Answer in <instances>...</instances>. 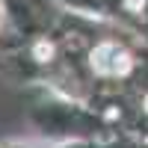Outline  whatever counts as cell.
Returning a JSON list of instances; mask_svg holds the SVG:
<instances>
[{
  "instance_id": "6da1fadb",
  "label": "cell",
  "mask_w": 148,
  "mask_h": 148,
  "mask_svg": "<svg viewBox=\"0 0 148 148\" xmlns=\"http://www.w3.org/2000/svg\"><path fill=\"white\" fill-rule=\"evenodd\" d=\"M92 68L98 74H113V77H119V74L130 71V59H127L125 51H119L116 45H101L98 51H92Z\"/></svg>"
}]
</instances>
